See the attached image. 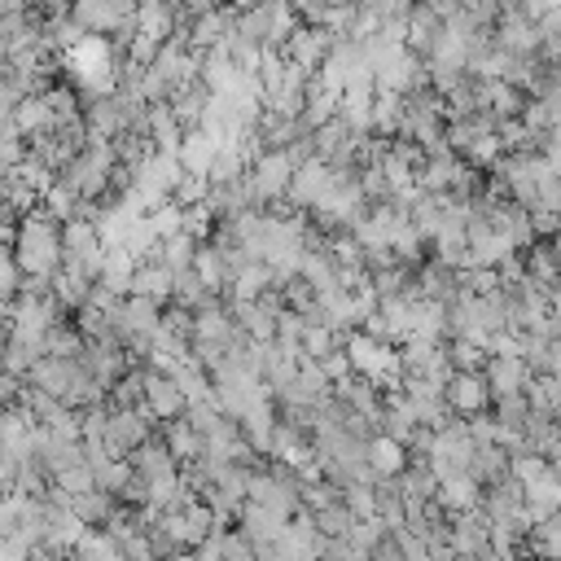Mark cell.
<instances>
[{
	"label": "cell",
	"mask_w": 561,
	"mask_h": 561,
	"mask_svg": "<svg viewBox=\"0 0 561 561\" xmlns=\"http://www.w3.org/2000/svg\"><path fill=\"white\" fill-rule=\"evenodd\" d=\"M526 552H535L539 561H561V517H552V522L535 526V530H530Z\"/></svg>",
	"instance_id": "obj_27"
},
{
	"label": "cell",
	"mask_w": 561,
	"mask_h": 561,
	"mask_svg": "<svg viewBox=\"0 0 561 561\" xmlns=\"http://www.w3.org/2000/svg\"><path fill=\"white\" fill-rule=\"evenodd\" d=\"M250 175H254L259 197H263V206H267V202H280V197L289 202V184H294L298 167H294L289 149H272V153H263V158L250 167Z\"/></svg>",
	"instance_id": "obj_3"
},
{
	"label": "cell",
	"mask_w": 561,
	"mask_h": 561,
	"mask_svg": "<svg viewBox=\"0 0 561 561\" xmlns=\"http://www.w3.org/2000/svg\"><path fill=\"white\" fill-rule=\"evenodd\" d=\"M320 368H324V377H329L333 386H337V381H346V377L355 373V368H351V355H346V346H337L333 355H324V359H320Z\"/></svg>",
	"instance_id": "obj_34"
},
{
	"label": "cell",
	"mask_w": 561,
	"mask_h": 561,
	"mask_svg": "<svg viewBox=\"0 0 561 561\" xmlns=\"http://www.w3.org/2000/svg\"><path fill=\"white\" fill-rule=\"evenodd\" d=\"M13 118H18V131H22L26 140L57 131V118H53V110H48V101H44V96H26V101L13 110Z\"/></svg>",
	"instance_id": "obj_21"
},
{
	"label": "cell",
	"mask_w": 561,
	"mask_h": 561,
	"mask_svg": "<svg viewBox=\"0 0 561 561\" xmlns=\"http://www.w3.org/2000/svg\"><path fill=\"white\" fill-rule=\"evenodd\" d=\"M131 294H140V298H153V302L171 307V302H175V272H171L167 263H158V259H153V263H140Z\"/></svg>",
	"instance_id": "obj_15"
},
{
	"label": "cell",
	"mask_w": 561,
	"mask_h": 561,
	"mask_svg": "<svg viewBox=\"0 0 561 561\" xmlns=\"http://www.w3.org/2000/svg\"><path fill=\"white\" fill-rule=\"evenodd\" d=\"M408 465H412V451H408L403 443H394V438H386V434H377V438L368 443V469H373L377 478H403Z\"/></svg>",
	"instance_id": "obj_14"
},
{
	"label": "cell",
	"mask_w": 561,
	"mask_h": 561,
	"mask_svg": "<svg viewBox=\"0 0 561 561\" xmlns=\"http://www.w3.org/2000/svg\"><path fill=\"white\" fill-rule=\"evenodd\" d=\"M522 359L535 377H552V342L543 333H522Z\"/></svg>",
	"instance_id": "obj_29"
},
{
	"label": "cell",
	"mask_w": 561,
	"mask_h": 561,
	"mask_svg": "<svg viewBox=\"0 0 561 561\" xmlns=\"http://www.w3.org/2000/svg\"><path fill=\"white\" fill-rule=\"evenodd\" d=\"M57 486H61L70 500H79V495L96 491V473H92V465H75V469H66V473L57 478Z\"/></svg>",
	"instance_id": "obj_32"
},
{
	"label": "cell",
	"mask_w": 561,
	"mask_h": 561,
	"mask_svg": "<svg viewBox=\"0 0 561 561\" xmlns=\"http://www.w3.org/2000/svg\"><path fill=\"white\" fill-rule=\"evenodd\" d=\"M421 241H425V237L416 232V224H412V219H399V224H394V232H390V250H394V259H399V263H408V267L421 259Z\"/></svg>",
	"instance_id": "obj_28"
},
{
	"label": "cell",
	"mask_w": 561,
	"mask_h": 561,
	"mask_svg": "<svg viewBox=\"0 0 561 561\" xmlns=\"http://www.w3.org/2000/svg\"><path fill=\"white\" fill-rule=\"evenodd\" d=\"M416 430H421V416H416V408L408 403V394H403V390H399V394H386V408H381V434L408 447V443L416 438Z\"/></svg>",
	"instance_id": "obj_13"
},
{
	"label": "cell",
	"mask_w": 561,
	"mask_h": 561,
	"mask_svg": "<svg viewBox=\"0 0 561 561\" xmlns=\"http://www.w3.org/2000/svg\"><path fill=\"white\" fill-rule=\"evenodd\" d=\"M70 508H75L88 526H110V517L118 513V495H110V491H88V495H79Z\"/></svg>",
	"instance_id": "obj_24"
},
{
	"label": "cell",
	"mask_w": 561,
	"mask_h": 561,
	"mask_svg": "<svg viewBox=\"0 0 561 561\" xmlns=\"http://www.w3.org/2000/svg\"><path fill=\"white\" fill-rule=\"evenodd\" d=\"M193 272L202 276V285H206L210 294L228 298V285H232V267H228V259H224V250H219L215 241H206V245L197 250V263H193Z\"/></svg>",
	"instance_id": "obj_16"
},
{
	"label": "cell",
	"mask_w": 561,
	"mask_h": 561,
	"mask_svg": "<svg viewBox=\"0 0 561 561\" xmlns=\"http://www.w3.org/2000/svg\"><path fill=\"white\" fill-rule=\"evenodd\" d=\"M92 473H96V491H110V495H118V500H123V491L136 482L131 460H101V465H92Z\"/></svg>",
	"instance_id": "obj_25"
},
{
	"label": "cell",
	"mask_w": 561,
	"mask_h": 561,
	"mask_svg": "<svg viewBox=\"0 0 561 561\" xmlns=\"http://www.w3.org/2000/svg\"><path fill=\"white\" fill-rule=\"evenodd\" d=\"M443 31H447V22L434 13V4H412V13H408V48L421 61L434 53V44L443 39Z\"/></svg>",
	"instance_id": "obj_12"
},
{
	"label": "cell",
	"mask_w": 561,
	"mask_h": 561,
	"mask_svg": "<svg viewBox=\"0 0 561 561\" xmlns=\"http://www.w3.org/2000/svg\"><path fill=\"white\" fill-rule=\"evenodd\" d=\"M447 403H451V412L465 416V421L486 416L491 403H495V394H491V386H486V373H456L451 386H447Z\"/></svg>",
	"instance_id": "obj_4"
},
{
	"label": "cell",
	"mask_w": 561,
	"mask_h": 561,
	"mask_svg": "<svg viewBox=\"0 0 561 561\" xmlns=\"http://www.w3.org/2000/svg\"><path fill=\"white\" fill-rule=\"evenodd\" d=\"M530 381H535V373H530V364L522 355H495V359H486V386H491L495 403L500 399H513V394H526Z\"/></svg>",
	"instance_id": "obj_7"
},
{
	"label": "cell",
	"mask_w": 561,
	"mask_h": 561,
	"mask_svg": "<svg viewBox=\"0 0 561 561\" xmlns=\"http://www.w3.org/2000/svg\"><path fill=\"white\" fill-rule=\"evenodd\" d=\"M9 250L18 254L22 272H26V276H39V280H53V276L66 267L61 224H57V219H53L44 206H35V210L22 219V228H18V241H13Z\"/></svg>",
	"instance_id": "obj_1"
},
{
	"label": "cell",
	"mask_w": 561,
	"mask_h": 561,
	"mask_svg": "<svg viewBox=\"0 0 561 561\" xmlns=\"http://www.w3.org/2000/svg\"><path fill=\"white\" fill-rule=\"evenodd\" d=\"M447 359L456 364V373H486V351L482 346H473V342H465V337H451L447 342Z\"/></svg>",
	"instance_id": "obj_30"
},
{
	"label": "cell",
	"mask_w": 561,
	"mask_h": 561,
	"mask_svg": "<svg viewBox=\"0 0 561 561\" xmlns=\"http://www.w3.org/2000/svg\"><path fill=\"white\" fill-rule=\"evenodd\" d=\"M333 44H337V35H333V31H320V26H298V31H294V39L285 44V57H289L298 70L320 75V66L329 61Z\"/></svg>",
	"instance_id": "obj_5"
},
{
	"label": "cell",
	"mask_w": 561,
	"mask_h": 561,
	"mask_svg": "<svg viewBox=\"0 0 561 561\" xmlns=\"http://www.w3.org/2000/svg\"><path fill=\"white\" fill-rule=\"evenodd\" d=\"M434 500H438V508L456 522L460 513H469V508H478V504H482V486H478L473 478H451V482H443V486H438V495H434Z\"/></svg>",
	"instance_id": "obj_19"
},
{
	"label": "cell",
	"mask_w": 561,
	"mask_h": 561,
	"mask_svg": "<svg viewBox=\"0 0 561 561\" xmlns=\"http://www.w3.org/2000/svg\"><path fill=\"white\" fill-rule=\"evenodd\" d=\"M456 561H460V557H456Z\"/></svg>",
	"instance_id": "obj_37"
},
{
	"label": "cell",
	"mask_w": 561,
	"mask_h": 561,
	"mask_svg": "<svg viewBox=\"0 0 561 561\" xmlns=\"http://www.w3.org/2000/svg\"><path fill=\"white\" fill-rule=\"evenodd\" d=\"M145 136L153 140V149L158 153H167V158H180V149H184V127H180V118H175V110H171V101L167 105H149V114H145Z\"/></svg>",
	"instance_id": "obj_8"
},
{
	"label": "cell",
	"mask_w": 561,
	"mask_h": 561,
	"mask_svg": "<svg viewBox=\"0 0 561 561\" xmlns=\"http://www.w3.org/2000/svg\"><path fill=\"white\" fill-rule=\"evenodd\" d=\"M127 460H131V469H136L145 482H167V478H180V460L171 456L167 438H149V443H145V447H136Z\"/></svg>",
	"instance_id": "obj_11"
},
{
	"label": "cell",
	"mask_w": 561,
	"mask_h": 561,
	"mask_svg": "<svg viewBox=\"0 0 561 561\" xmlns=\"http://www.w3.org/2000/svg\"><path fill=\"white\" fill-rule=\"evenodd\" d=\"M219 149H224V145H219V140H210V136L197 127V131H188V136H184L180 162H184V171H188V175H206V180H210V167H215Z\"/></svg>",
	"instance_id": "obj_18"
},
{
	"label": "cell",
	"mask_w": 561,
	"mask_h": 561,
	"mask_svg": "<svg viewBox=\"0 0 561 561\" xmlns=\"http://www.w3.org/2000/svg\"><path fill=\"white\" fill-rule=\"evenodd\" d=\"M162 438H167L171 456L180 460V469H184V465H193V460L202 456V438L188 430V421H171V425H162Z\"/></svg>",
	"instance_id": "obj_23"
},
{
	"label": "cell",
	"mask_w": 561,
	"mask_h": 561,
	"mask_svg": "<svg viewBox=\"0 0 561 561\" xmlns=\"http://www.w3.org/2000/svg\"><path fill=\"white\" fill-rule=\"evenodd\" d=\"M495 48H504V53H513V57H539L543 35H539V26L526 18L522 4H508V9L500 13V22H495Z\"/></svg>",
	"instance_id": "obj_2"
},
{
	"label": "cell",
	"mask_w": 561,
	"mask_h": 561,
	"mask_svg": "<svg viewBox=\"0 0 561 561\" xmlns=\"http://www.w3.org/2000/svg\"><path fill=\"white\" fill-rule=\"evenodd\" d=\"M171 561H193V552H180V557H171Z\"/></svg>",
	"instance_id": "obj_36"
},
{
	"label": "cell",
	"mask_w": 561,
	"mask_h": 561,
	"mask_svg": "<svg viewBox=\"0 0 561 561\" xmlns=\"http://www.w3.org/2000/svg\"><path fill=\"white\" fill-rule=\"evenodd\" d=\"M333 399H342L351 412H359V416H368L373 425H381V408H386V399H381V390H377L368 377L351 373L346 381H337V386H333Z\"/></svg>",
	"instance_id": "obj_10"
},
{
	"label": "cell",
	"mask_w": 561,
	"mask_h": 561,
	"mask_svg": "<svg viewBox=\"0 0 561 561\" xmlns=\"http://www.w3.org/2000/svg\"><path fill=\"white\" fill-rule=\"evenodd\" d=\"M267 289H272V267H267V263H250V267H241V272L232 276L228 302H259Z\"/></svg>",
	"instance_id": "obj_20"
},
{
	"label": "cell",
	"mask_w": 561,
	"mask_h": 561,
	"mask_svg": "<svg viewBox=\"0 0 561 561\" xmlns=\"http://www.w3.org/2000/svg\"><path fill=\"white\" fill-rule=\"evenodd\" d=\"M197 250H202V241H193L188 232H175V237H167V241H162L158 263H167V267L180 276V272H188V267L197 263Z\"/></svg>",
	"instance_id": "obj_22"
},
{
	"label": "cell",
	"mask_w": 561,
	"mask_h": 561,
	"mask_svg": "<svg viewBox=\"0 0 561 561\" xmlns=\"http://www.w3.org/2000/svg\"><path fill=\"white\" fill-rule=\"evenodd\" d=\"M228 307H232V320L250 333V342H263L267 346V342L280 337V320L272 311H263L259 302H228Z\"/></svg>",
	"instance_id": "obj_17"
},
{
	"label": "cell",
	"mask_w": 561,
	"mask_h": 561,
	"mask_svg": "<svg viewBox=\"0 0 561 561\" xmlns=\"http://www.w3.org/2000/svg\"><path fill=\"white\" fill-rule=\"evenodd\" d=\"M316 526H320L324 539H351V530L359 526V517L346 504H329V508L316 513Z\"/></svg>",
	"instance_id": "obj_26"
},
{
	"label": "cell",
	"mask_w": 561,
	"mask_h": 561,
	"mask_svg": "<svg viewBox=\"0 0 561 561\" xmlns=\"http://www.w3.org/2000/svg\"><path fill=\"white\" fill-rule=\"evenodd\" d=\"M224 561H259V548L237 526H228L224 530Z\"/></svg>",
	"instance_id": "obj_33"
},
{
	"label": "cell",
	"mask_w": 561,
	"mask_h": 561,
	"mask_svg": "<svg viewBox=\"0 0 561 561\" xmlns=\"http://www.w3.org/2000/svg\"><path fill=\"white\" fill-rule=\"evenodd\" d=\"M359 522H373L377 517V486H368V482H355V486H346V500H342Z\"/></svg>",
	"instance_id": "obj_31"
},
{
	"label": "cell",
	"mask_w": 561,
	"mask_h": 561,
	"mask_svg": "<svg viewBox=\"0 0 561 561\" xmlns=\"http://www.w3.org/2000/svg\"><path fill=\"white\" fill-rule=\"evenodd\" d=\"M237 530H241L254 548H267V543H280V539H285L289 517L267 513V508H259V504H245V508L237 513Z\"/></svg>",
	"instance_id": "obj_9"
},
{
	"label": "cell",
	"mask_w": 561,
	"mask_h": 561,
	"mask_svg": "<svg viewBox=\"0 0 561 561\" xmlns=\"http://www.w3.org/2000/svg\"><path fill=\"white\" fill-rule=\"evenodd\" d=\"M145 412H149L153 421H162V425H171V421H184V412H188V399H184V390L175 386V377H167V373H153V368H149Z\"/></svg>",
	"instance_id": "obj_6"
},
{
	"label": "cell",
	"mask_w": 561,
	"mask_h": 561,
	"mask_svg": "<svg viewBox=\"0 0 561 561\" xmlns=\"http://www.w3.org/2000/svg\"><path fill=\"white\" fill-rule=\"evenodd\" d=\"M224 530H228V526H219L210 539H202V543L193 548V561H224Z\"/></svg>",
	"instance_id": "obj_35"
}]
</instances>
